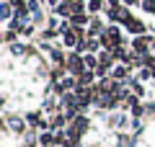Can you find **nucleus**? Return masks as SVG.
Here are the masks:
<instances>
[]
</instances>
